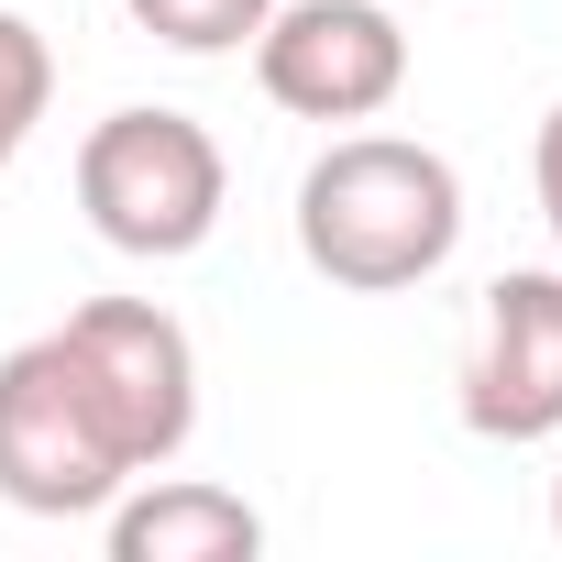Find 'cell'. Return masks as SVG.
Listing matches in <instances>:
<instances>
[{
	"mask_svg": "<svg viewBox=\"0 0 562 562\" xmlns=\"http://www.w3.org/2000/svg\"><path fill=\"white\" fill-rule=\"evenodd\" d=\"M122 12H133V34H155L166 56H243V45L265 34L276 0H122Z\"/></svg>",
	"mask_w": 562,
	"mask_h": 562,
	"instance_id": "obj_8",
	"label": "cell"
},
{
	"mask_svg": "<svg viewBox=\"0 0 562 562\" xmlns=\"http://www.w3.org/2000/svg\"><path fill=\"white\" fill-rule=\"evenodd\" d=\"M463 243V177L441 144H408V133H342L310 177H299V254L310 276L353 299H397V288H430Z\"/></svg>",
	"mask_w": 562,
	"mask_h": 562,
	"instance_id": "obj_1",
	"label": "cell"
},
{
	"mask_svg": "<svg viewBox=\"0 0 562 562\" xmlns=\"http://www.w3.org/2000/svg\"><path fill=\"white\" fill-rule=\"evenodd\" d=\"M100 529H111V562H254L265 551V518L199 474H133L100 507Z\"/></svg>",
	"mask_w": 562,
	"mask_h": 562,
	"instance_id": "obj_7",
	"label": "cell"
},
{
	"mask_svg": "<svg viewBox=\"0 0 562 562\" xmlns=\"http://www.w3.org/2000/svg\"><path fill=\"white\" fill-rule=\"evenodd\" d=\"M221 199H232V166H221L210 122H188V111H144L133 100V111L89 122V144H78V210L133 265L199 254L221 232Z\"/></svg>",
	"mask_w": 562,
	"mask_h": 562,
	"instance_id": "obj_2",
	"label": "cell"
},
{
	"mask_svg": "<svg viewBox=\"0 0 562 562\" xmlns=\"http://www.w3.org/2000/svg\"><path fill=\"white\" fill-rule=\"evenodd\" d=\"M133 485V452L100 408V386L78 375L67 331H34L0 353V496L23 518H100Z\"/></svg>",
	"mask_w": 562,
	"mask_h": 562,
	"instance_id": "obj_3",
	"label": "cell"
},
{
	"mask_svg": "<svg viewBox=\"0 0 562 562\" xmlns=\"http://www.w3.org/2000/svg\"><path fill=\"white\" fill-rule=\"evenodd\" d=\"M551 529H562V474H551Z\"/></svg>",
	"mask_w": 562,
	"mask_h": 562,
	"instance_id": "obj_11",
	"label": "cell"
},
{
	"mask_svg": "<svg viewBox=\"0 0 562 562\" xmlns=\"http://www.w3.org/2000/svg\"><path fill=\"white\" fill-rule=\"evenodd\" d=\"M45 100H56V45H45L23 12H0V166H12V155L34 144Z\"/></svg>",
	"mask_w": 562,
	"mask_h": 562,
	"instance_id": "obj_9",
	"label": "cell"
},
{
	"mask_svg": "<svg viewBox=\"0 0 562 562\" xmlns=\"http://www.w3.org/2000/svg\"><path fill=\"white\" fill-rule=\"evenodd\" d=\"M254 89L288 122H375L408 89V34L386 0H276L254 34Z\"/></svg>",
	"mask_w": 562,
	"mask_h": 562,
	"instance_id": "obj_4",
	"label": "cell"
},
{
	"mask_svg": "<svg viewBox=\"0 0 562 562\" xmlns=\"http://www.w3.org/2000/svg\"><path fill=\"white\" fill-rule=\"evenodd\" d=\"M529 188H540V221H551V254H562V100H551V122L529 144Z\"/></svg>",
	"mask_w": 562,
	"mask_h": 562,
	"instance_id": "obj_10",
	"label": "cell"
},
{
	"mask_svg": "<svg viewBox=\"0 0 562 562\" xmlns=\"http://www.w3.org/2000/svg\"><path fill=\"white\" fill-rule=\"evenodd\" d=\"M452 408L474 441H551L562 430V265H507L485 288Z\"/></svg>",
	"mask_w": 562,
	"mask_h": 562,
	"instance_id": "obj_6",
	"label": "cell"
},
{
	"mask_svg": "<svg viewBox=\"0 0 562 562\" xmlns=\"http://www.w3.org/2000/svg\"><path fill=\"white\" fill-rule=\"evenodd\" d=\"M56 331H67L78 375L100 386V408H111L133 474H166V463L188 452V430H199V342H188V321L155 310V299H89V310H67Z\"/></svg>",
	"mask_w": 562,
	"mask_h": 562,
	"instance_id": "obj_5",
	"label": "cell"
}]
</instances>
